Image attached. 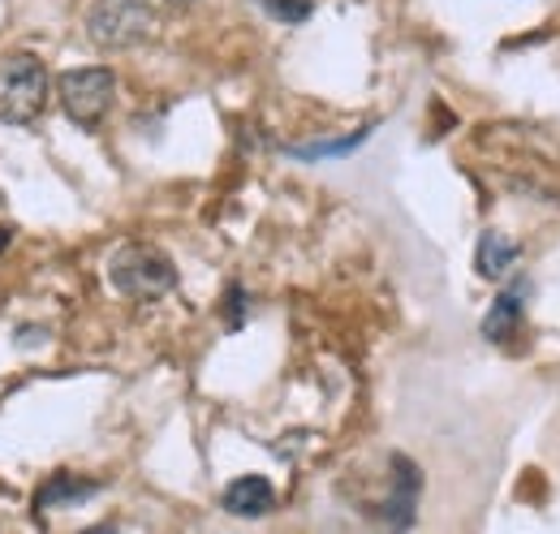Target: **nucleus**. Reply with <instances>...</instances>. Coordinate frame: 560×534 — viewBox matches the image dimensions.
Segmentation results:
<instances>
[{"label":"nucleus","mask_w":560,"mask_h":534,"mask_svg":"<svg viewBox=\"0 0 560 534\" xmlns=\"http://www.w3.org/2000/svg\"><path fill=\"white\" fill-rule=\"evenodd\" d=\"M517 242L513 237H504L500 229H488L483 237H479V251H475V267H479V276L483 280H509V271L517 264Z\"/></svg>","instance_id":"0eeeda50"},{"label":"nucleus","mask_w":560,"mask_h":534,"mask_svg":"<svg viewBox=\"0 0 560 534\" xmlns=\"http://www.w3.org/2000/svg\"><path fill=\"white\" fill-rule=\"evenodd\" d=\"M272 504H277V487L259 474H242L224 487V509L237 518H264Z\"/></svg>","instance_id":"39448f33"},{"label":"nucleus","mask_w":560,"mask_h":534,"mask_svg":"<svg viewBox=\"0 0 560 534\" xmlns=\"http://www.w3.org/2000/svg\"><path fill=\"white\" fill-rule=\"evenodd\" d=\"M9 242H13V229H9V224H0V255L9 251Z\"/></svg>","instance_id":"f8f14e48"},{"label":"nucleus","mask_w":560,"mask_h":534,"mask_svg":"<svg viewBox=\"0 0 560 534\" xmlns=\"http://www.w3.org/2000/svg\"><path fill=\"white\" fill-rule=\"evenodd\" d=\"M48 108V69L31 53L0 57V121L31 126Z\"/></svg>","instance_id":"f03ea898"},{"label":"nucleus","mask_w":560,"mask_h":534,"mask_svg":"<svg viewBox=\"0 0 560 534\" xmlns=\"http://www.w3.org/2000/svg\"><path fill=\"white\" fill-rule=\"evenodd\" d=\"M108 285L135 302H160L177 289V264L147 242H130L108 259Z\"/></svg>","instance_id":"f257e3e1"},{"label":"nucleus","mask_w":560,"mask_h":534,"mask_svg":"<svg viewBox=\"0 0 560 534\" xmlns=\"http://www.w3.org/2000/svg\"><path fill=\"white\" fill-rule=\"evenodd\" d=\"M522 306H526V285H513L509 293L495 298L491 315L483 320V336L488 340H509V336L522 328Z\"/></svg>","instance_id":"1a4fd4ad"},{"label":"nucleus","mask_w":560,"mask_h":534,"mask_svg":"<svg viewBox=\"0 0 560 534\" xmlns=\"http://www.w3.org/2000/svg\"><path fill=\"white\" fill-rule=\"evenodd\" d=\"M173 4H190V0H173Z\"/></svg>","instance_id":"ddd939ff"},{"label":"nucleus","mask_w":560,"mask_h":534,"mask_svg":"<svg viewBox=\"0 0 560 534\" xmlns=\"http://www.w3.org/2000/svg\"><path fill=\"white\" fill-rule=\"evenodd\" d=\"M224 324H229V328H242V324H246V293H242L237 285H233L229 298H224Z\"/></svg>","instance_id":"9b49d317"},{"label":"nucleus","mask_w":560,"mask_h":534,"mask_svg":"<svg viewBox=\"0 0 560 534\" xmlns=\"http://www.w3.org/2000/svg\"><path fill=\"white\" fill-rule=\"evenodd\" d=\"M155 31V9L147 0H95L86 13V35L100 48H135L151 39Z\"/></svg>","instance_id":"7ed1b4c3"},{"label":"nucleus","mask_w":560,"mask_h":534,"mask_svg":"<svg viewBox=\"0 0 560 534\" xmlns=\"http://www.w3.org/2000/svg\"><path fill=\"white\" fill-rule=\"evenodd\" d=\"M415 500H419V469L406 457H393V491H388V522L410 526L415 522Z\"/></svg>","instance_id":"6e6552de"},{"label":"nucleus","mask_w":560,"mask_h":534,"mask_svg":"<svg viewBox=\"0 0 560 534\" xmlns=\"http://www.w3.org/2000/svg\"><path fill=\"white\" fill-rule=\"evenodd\" d=\"M95 491H100V483H95V478H82V474L61 469V474H52V478L35 491V509H39V513H48V509H73V504L91 500Z\"/></svg>","instance_id":"423d86ee"},{"label":"nucleus","mask_w":560,"mask_h":534,"mask_svg":"<svg viewBox=\"0 0 560 534\" xmlns=\"http://www.w3.org/2000/svg\"><path fill=\"white\" fill-rule=\"evenodd\" d=\"M57 95H61V108L73 126H95L108 108H113V95H117V73L104 66H82L70 69L57 78Z\"/></svg>","instance_id":"20e7f679"},{"label":"nucleus","mask_w":560,"mask_h":534,"mask_svg":"<svg viewBox=\"0 0 560 534\" xmlns=\"http://www.w3.org/2000/svg\"><path fill=\"white\" fill-rule=\"evenodd\" d=\"M264 9H268L277 22H284V26H302L315 4H311V0H264Z\"/></svg>","instance_id":"9d476101"}]
</instances>
